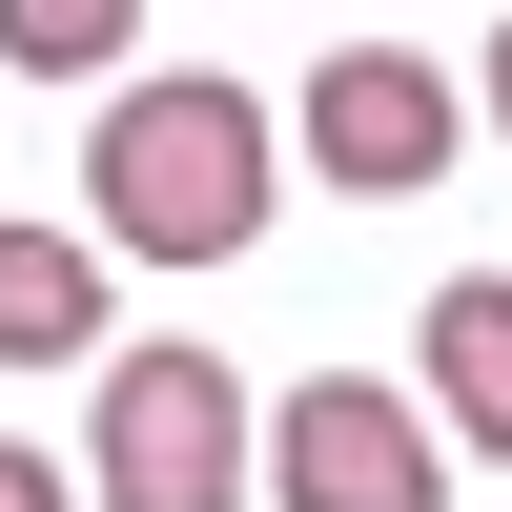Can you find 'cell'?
I'll list each match as a JSON object with an SVG mask.
<instances>
[{
	"label": "cell",
	"mask_w": 512,
	"mask_h": 512,
	"mask_svg": "<svg viewBox=\"0 0 512 512\" xmlns=\"http://www.w3.org/2000/svg\"><path fill=\"white\" fill-rule=\"evenodd\" d=\"M287 205V144L267 103H246L226 62H123L103 123H82V246H123V267H246Z\"/></svg>",
	"instance_id": "6da1fadb"
},
{
	"label": "cell",
	"mask_w": 512,
	"mask_h": 512,
	"mask_svg": "<svg viewBox=\"0 0 512 512\" xmlns=\"http://www.w3.org/2000/svg\"><path fill=\"white\" fill-rule=\"evenodd\" d=\"M246 431H267V390L185 328H144L82 390V512H246Z\"/></svg>",
	"instance_id": "7a4b0ae2"
},
{
	"label": "cell",
	"mask_w": 512,
	"mask_h": 512,
	"mask_svg": "<svg viewBox=\"0 0 512 512\" xmlns=\"http://www.w3.org/2000/svg\"><path fill=\"white\" fill-rule=\"evenodd\" d=\"M267 144L308 164V185H349V205H431L451 164H472V82H451L431 41H328Z\"/></svg>",
	"instance_id": "3957f363"
},
{
	"label": "cell",
	"mask_w": 512,
	"mask_h": 512,
	"mask_svg": "<svg viewBox=\"0 0 512 512\" xmlns=\"http://www.w3.org/2000/svg\"><path fill=\"white\" fill-rule=\"evenodd\" d=\"M246 492L267 512H451V451L410 390H267V431H246Z\"/></svg>",
	"instance_id": "277c9868"
},
{
	"label": "cell",
	"mask_w": 512,
	"mask_h": 512,
	"mask_svg": "<svg viewBox=\"0 0 512 512\" xmlns=\"http://www.w3.org/2000/svg\"><path fill=\"white\" fill-rule=\"evenodd\" d=\"M410 410H431V451H492V472H512V267H451V287H431Z\"/></svg>",
	"instance_id": "5b68a950"
},
{
	"label": "cell",
	"mask_w": 512,
	"mask_h": 512,
	"mask_svg": "<svg viewBox=\"0 0 512 512\" xmlns=\"http://www.w3.org/2000/svg\"><path fill=\"white\" fill-rule=\"evenodd\" d=\"M0 369H103V246L0 226Z\"/></svg>",
	"instance_id": "8992f818"
},
{
	"label": "cell",
	"mask_w": 512,
	"mask_h": 512,
	"mask_svg": "<svg viewBox=\"0 0 512 512\" xmlns=\"http://www.w3.org/2000/svg\"><path fill=\"white\" fill-rule=\"evenodd\" d=\"M123 41H144V0H0V62L21 82H123Z\"/></svg>",
	"instance_id": "52a82bcc"
},
{
	"label": "cell",
	"mask_w": 512,
	"mask_h": 512,
	"mask_svg": "<svg viewBox=\"0 0 512 512\" xmlns=\"http://www.w3.org/2000/svg\"><path fill=\"white\" fill-rule=\"evenodd\" d=\"M0 512H82V472H62V451H21V431H0Z\"/></svg>",
	"instance_id": "ba28073f"
},
{
	"label": "cell",
	"mask_w": 512,
	"mask_h": 512,
	"mask_svg": "<svg viewBox=\"0 0 512 512\" xmlns=\"http://www.w3.org/2000/svg\"><path fill=\"white\" fill-rule=\"evenodd\" d=\"M472 123H492V144H512V41H492V62H472Z\"/></svg>",
	"instance_id": "9c48e42d"
}]
</instances>
